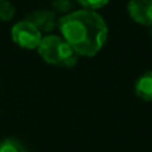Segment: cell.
<instances>
[{"mask_svg": "<svg viewBox=\"0 0 152 152\" xmlns=\"http://www.w3.org/2000/svg\"><path fill=\"white\" fill-rule=\"evenodd\" d=\"M0 1H4V0H0Z\"/></svg>", "mask_w": 152, "mask_h": 152, "instance_id": "7c38bea8", "label": "cell"}, {"mask_svg": "<svg viewBox=\"0 0 152 152\" xmlns=\"http://www.w3.org/2000/svg\"><path fill=\"white\" fill-rule=\"evenodd\" d=\"M16 13V8L10 0H4V1H0V20L7 23L11 21L15 18Z\"/></svg>", "mask_w": 152, "mask_h": 152, "instance_id": "ba28073f", "label": "cell"}, {"mask_svg": "<svg viewBox=\"0 0 152 152\" xmlns=\"http://www.w3.org/2000/svg\"><path fill=\"white\" fill-rule=\"evenodd\" d=\"M0 152H27V148L18 139L7 137L0 142Z\"/></svg>", "mask_w": 152, "mask_h": 152, "instance_id": "52a82bcc", "label": "cell"}, {"mask_svg": "<svg viewBox=\"0 0 152 152\" xmlns=\"http://www.w3.org/2000/svg\"><path fill=\"white\" fill-rule=\"evenodd\" d=\"M79 5L84 8V10H91V11H97L100 8L105 7L111 0H76Z\"/></svg>", "mask_w": 152, "mask_h": 152, "instance_id": "30bf717a", "label": "cell"}, {"mask_svg": "<svg viewBox=\"0 0 152 152\" xmlns=\"http://www.w3.org/2000/svg\"><path fill=\"white\" fill-rule=\"evenodd\" d=\"M151 28V31H150V35H151V37H152V27H150Z\"/></svg>", "mask_w": 152, "mask_h": 152, "instance_id": "8fae6325", "label": "cell"}, {"mask_svg": "<svg viewBox=\"0 0 152 152\" xmlns=\"http://www.w3.org/2000/svg\"><path fill=\"white\" fill-rule=\"evenodd\" d=\"M36 51L40 55V58L50 66L72 68L76 66L79 60V55L59 35L43 36Z\"/></svg>", "mask_w": 152, "mask_h": 152, "instance_id": "7a4b0ae2", "label": "cell"}, {"mask_svg": "<svg viewBox=\"0 0 152 152\" xmlns=\"http://www.w3.org/2000/svg\"><path fill=\"white\" fill-rule=\"evenodd\" d=\"M27 20L31 21L42 34H50L58 26L56 13L52 10H36L27 15Z\"/></svg>", "mask_w": 152, "mask_h": 152, "instance_id": "5b68a950", "label": "cell"}, {"mask_svg": "<svg viewBox=\"0 0 152 152\" xmlns=\"http://www.w3.org/2000/svg\"><path fill=\"white\" fill-rule=\"evenodd\" d=\"M12 42L23 50H37L43 34L27 19L15 23L11 28Z\"/></svg>", "mask_w": 152, "mask_h": 152, "instance_id": "3957f363", "label": "cell"}, {"mask_svg": "<svg viewBox=\"0 0 152 152\" xmlns=\"http://www.w3.org/2000/svg\"><path fill=\"white\" fill-rule=\"evenodd\" d=\"M60 36L79 56L94 58L108 39V27L96 11L77 10L58 19Z\"/></svg>", "mask_w": 152, "mask_h": 152, "instance_id": "6da1fadb", "label": "cell"}, {"mask_svg": "<svg viewBox=\"0 0 152 152\" xmlns=\"http://www.w3.org/2000/svg\"><path fill=\"white\" fill-rule=\"evenodd\" d=\"M127 12L135 23L152 27V0H129Z\"/></svg>", "mask_w": 152, "mask_h": 152, "instance_id": "277c9868", "label": "cell"}, {"mask_svg": "<svg viewBox=\"0 0 152 152\" xmlns=\"http://www.w3.org/2000/svg\"><path fill=\"white\" fill-rule=\"evenodd\" d=\"M51 8H52V11L55 13L67 15V13L72 12L74 3H72V0H53L51 3Z\"/></svg>", "mask_w": 152, "mask_h": 152, "instance_id": "9c48e42d", "label": "cell"}, {"mask_svg": "<svg viewBox=\"0 0 152 152\" xmlns=\"http://www.w3.org/2000/svg\"><path fill=\"white\" fill-rule=\"evenodd\" d=\"M135 94L144 102H152V71L139 76L135 83Z\"/></svg>", "mask_w": 152, "mask_h": 152, "instance_id": "8992f818", "label": "cell"}]
</instances>
